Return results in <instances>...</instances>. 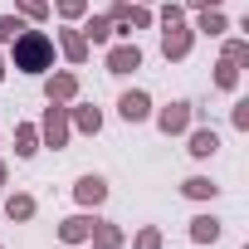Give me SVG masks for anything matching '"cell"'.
I'll use <instances>...</instances> for the list:
<instances>
[{"label": "cell", "mask_w": 249, "mask_h": 249, "mask_svg": "<svg viewBox=\"0 0 249 249\" xmlns=\"http://www.w3.org/2000/svg\"><path fill=\"white\" fill-rule=\"evenodd\" d=\"M137 249H161V234H157V230H142V234H137Z\"/></svg>", "instance_id": "cell-25"}, {"label": "cell", "mask_w": 249, "mask_h": 249, "mask_svg": "<svg viewBox=\"0 0 249 249\" xmlns=\"http://www.w3.org/2000/svg\"><path fill=\"white\" fill-rule=\"evenodd\" d=\"M161 54L166 59H186L191 54V30L176 20V25H166V35H161Z\"/></svg>", "instance_id": "cell-2"}, {"label": "cell", "mask_w": 249, "mask_h": 249, "mask_svg": "<svg viewBox=\"0 0 249 249\" xmlns=\"http://www.w3.org/2000/svg\"><path fill=\"white\" fill-rule=\"evenodd\" d=\"M59 44H64V54H69L73 64H83V59H88V39H83V35H73V30H64V35H59Z\"/></svg>", "instance_id": "cell-12"}, {"label": "cell", "mask_w": 249, "mask_h": 249, "mask_svg": "<svg viewBox=\"0 0 249 249\" xmlns=\"http://www.w3.org/2000/svg\"><path fill=\"white\" fill-rule=\"evenodd\" d=\"M0 73H5V69H0Z\"/></svg>", "instance_id": "cell-29"}, {"label": "cell", "mask_w": 249, "mask_h": 249, "mask_svg": "<svg viewBox=\"0 0 249 249\" xmlns=\"http://www.w3.org/2000/svg\"><path fill=\"white\" fill-rule=\"evenodd\" d=\"M215 147H220V137H215L210 127H200V132L191 137V157H215Z\"/></svg>", "instance_id": "cell-14"}, {"label": "cell", "mask_w": 249, "mask_h": 249, "mask_svg": "<svg viewBox=\"0 0 249 249\" xmlns=\"http://www.w3.org/2000/svg\"><path fill=\"white\" fill-rule=\"evenodd\" d=\"M132 69H142L137 44H117V49L107 54V73H132Z\"/></svg>", "instance_id": "cell-4"}, {"label": "cell", "mask_w": 249, "mask_h": 249, "mask_svg": "<svg viewBox=\"0 0 249 249\" xmlns=\"http://www.w3.org/2000/svg\"><path fill=\"white\" fill-rule=\"evenodd\" d=\"M10 44H15V69H25V73H44L54 64V39L44 30H20Z\"/></svg>", "instance_id": "cell-1"}, {"label": "cell", "mask_w": 249, "mask_h": 249, "mask_svg": "<svg viewBox=\"0 0 249 249\" xmlns=\"http://www.w3.org/2000/svg\"><path fill=\"white\" fill-rule=\"evenodd\" d=\"M107 20H112V25H132V30H142V25H147L152 15H147L142 5H117V10L107 15Z\"/></svg>", "instance_id": "cell-11"}, {"label": "cell", "mask_w": 249, "mask_h": 249, "mask_svg": "<svg viewBox=\"0 0 249 249\" xmlns=\"http://www.w3.org/2000/svg\"><path fill=\"white\" fill-rule=\"evenodd\" d=\"M44 93H49V103H69V98L78 93V78H73V73H54V78L44 83Z\"/></svg>", "instance_id": "cell-6"}, {"label": "cell", "mask_w": 249, "mask_h": 249, "mask_svg": "<svg viewBox=\"0 0 249 249\" xmlns=\"http://www.w3.org/2000/svg\"><path fill=\"white\" fill-rule=\"evenodd\" d=\"M88 230H93V220H88V215H73V220H64V225H59V239H64V244H83V239H88Z\"/></svg>", "instance_id": "cell-9"}, {"label": "cell", "mask_w": 249, "mask_h": 249, "mask_svg": "<svg viewBox=\"0 0 249 249\" xmlns=\"http://www.w3.org/2000/svg\"><path fill=\"white\" fill-rule=\"evenodd\" d=\"M234 78H239L234 59H220V73H215V83H220V88H234Z\"/></svg>", "instance_id": "cell-21"}, {"label": "cell", "mask_w": 249, "mask_h": 249, "mask_svg": "<svg viewBox=\"0 0 249 249\" xmlns=\"http://www.w3.org/2000/svg\"><path fill=\"white\" fill-rule=\"evenodd\" d=\"M191 239H196V244H215V239H220V220H215V215L191 220Z\"/></svg>", "instance_id": "cell-10"}, {"label": "cell", "mask_w": 249, "mask_h": 249, "mask_svg": "<svg viewBox=\"0 0 249 249\" xmlns=\"http://www.w3.org/2000/svg\"><path fill=\"white\" fill-rule=\"evenodd\" d=\"M244 54H249V49H244V39H230V44H225V59H234V64H239Z\"/></svg>", "instance_id": "cell-26"}, {"label": "cell", "mask_w": 249, "mask_h": 249, "mask_svg": "<svg viewBox=\"0 0 249 249\" xmlns=\"http://www.w3.org/2000/svg\"><path fill=\"white\" fill-rule=\"evenodd\" d=\"M83 10H88V0H59V15H69V20L83 15Z\"/></svg>", "instance_id": "cell-23"}, {"label": "cell", "mask_w": 249, "mask_h": 249, "mask_svg": "<svg viewBox=\"0 0 249 249\" xmlns=\"http://www.w3.org/2000/svg\"><path fill=\"white\" fill-rule=\"evenodd\" d=\"M73 122H78V132H98V127H103V112H98V107H78Z\"/></svg>", "instance_id": "cell-17"}, {"label": "cell", "mask_w": 249, "mask_h": 249, "mask_svg": "<svg viewBox=\"0 0 249 249\" xmlns=\"http://www.w3.org/2000/svg\"><path fill=\"white\" fill-rule=\"evenodd\" d=\"M191 5H196V10H210V5H220V0H191Z\"/></svg>", "instance_id": "cell-27"}, {"label": "cell", "mask_w": 249, "mask_h": 249, "mask_svg": "<svg viewBox=\"0 0 249 249\" xmlns=\"http://www.w3.org/2000/svg\"><path fill=\"white\" fill-rule=\"evenodd\" d=\"M93 239H98V249H117L122 244V234H117V225H103V220H93V230H88Z\"/></svg>", "instance_id": "cell-15"}, {"label": "cell", "mask_w": 249, "mask_h": 249, "mask_svg": "<svg viewBox=\"0 0 249 249\" xmlns=\"http://www.w3.org/2000/svg\"><path fill=\"white\" fill-rule=\"evenodd\" d=\"M225 30H230V25H225L220 10H205V15H200V35H225Z\"/></svg>", "instance_id": "cell-19"}, {"label": "cell", "mask_w": 249, "mask_h": 249, "mask_svg": "<svg viewBox=\"0 0 249 249\" xmlns=\"http://www.w3.org/2000/svg\"><path fill=\"white\" fill-rule=\"evenodd\" d=\"M73 196H78L83 205H98V200L107 196V181H103V176H78V186H73Z\"/></svg>", "instance_id": "cell-7"}, {"label": "cell", "mask_w": 249, "mask_h": 249, "mask_svg": "<svg viewBox=\"0 0 249 249\" xmlns=\"http://www.w3.org/2000/svg\"><path fill=\"white\" fill-rule=\"evenodd\" d=\"M44 137H49V147H64V137H69V117L59 103H49V112H44Z\"/></svg>", "instance_id": "cell-5"}, {"label": "cell", "mask_w": 249, "mask_h": 249, "mask_svg": "<svg viewBox=\"0 0 249 249\" xmlns=\"http://www.w3.org/2000/svg\"><path fill=\"white\" fill-rule=\"evenodd\" d=\"M20 15H30V20H44V0H20Z\"/></svg>", "instance_id": "cell-24"}, {"label": "cell", "mask_w": 249, "mask_h": 249, "mask_svg": "<svg viewBox=\"0 0 249 249\" xmlns=\"http://www.w3.org/2000/svg\"><path fill=\"white\" fill-rule=\"evenodd\" d=\"M5 215H10V220H30V215H35V200H30V196H10V200H5Z\"/></svg>", "instance_id": "cell-16"}, {"label": "cell", "mask_w": 249, "mask_h": 249, "mask_svg": "<svg viewBox=\"0 0 249 249\" xmlns=\"http://www.w3.org/2000/svg\"><path fill=\"white\" fill-rule=\"evenodd\" d=\"M20 30H25V25H20L15 15H0V44H10V39H15Z\"/></svg>", "instance_id": "cell-22"}, {"label": "cell", "mask_w": 249, "mask_h": 249, "mask_svg": "<svg viewBox=\"0 0 249 249\" xmlns=\"http://www.w3.org/2000/svg\"><path fill=\"white\" fill-rule=\"evenodd\" d=\"M112 30H117V25H112V20H107V15H93V20H88V25H83V39H93V44H103V39H107V35H112Z\"/></svg>", "instance_id": "cell-13"}, {"label": "cell", "mask_w": 249, "mask_h": 249, "mask_svg": "<svg viewBox=\"0 0 249 249\" xmlns=\"http://www.w3.org/2000/svg\"><path fill=\"white\" fill-rule=\"evenodd\" d=\"M0 181H5V166H0Z\"/></svg>", "instance_id": "cell-28"}, {"label": "cell", "mask_w": 249, "mask_h": 249, "mask_svg": "<svg viewBox=\"0 0 249 249\" xmlns=\"http://www.w3.org/2000/svg\"><path fill=\"white\" fill-rule=\"evenodd\" d=\"M157 127L166 132V137H176V132H186L191 127V103H171L161 117H157Z\"/></svg>", "instance_id": "cell-3"}, {"label": "cell", "mask_w": 249, "mask_h": 249, "mask_svg": "<svg viewBox=\"0 0 249 249\" xmlns=\"http://www.w3.org/2000/svg\"><path fill=\"white\" fill-rule=\"evenodd\" d=\"M117 112L127 117V122H142V117L152 112V103H147V93H122V103H117Z\"/></svg>", "instance_id": "cell-8"}, {"label": "cell", "mask_w": 249, "mask_h": 249, "mask_svg": "<svg viewBox=\"0 0 249 249\" xmlns=\"http://www.w3.org/2000/svg\"><path fill=\"white\" fill-rule=\"evenodd\" d=\"M35 142H39V132H35V127H20V132H15V152H20V157H35V152H39Z\"/></svg>", "instance_id": "cell-18"}, {"label": "cell", "mask_w": 249, "mask_h": 249, "mask_svg": "<svg viewBox=\"0 0 249 249\" xmlns=\"http://www.w3.org/2000/svg\"><path fill=\"white\" fill-rule=\"evenodd\" d=\"M186 196H191V200H205V196H215V186H210L205 176H191V181H186Z\"/></svg>", "instance_id": "cell-20"}]
</instances>
